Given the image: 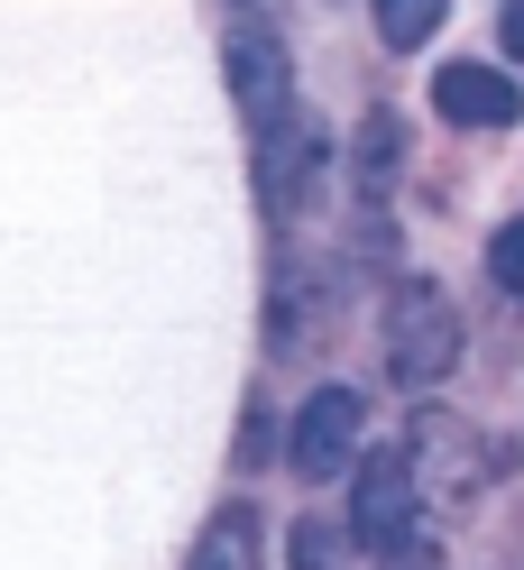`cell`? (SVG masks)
I'll list each match as a JSON object with an SVG mask.
<instances>
[{
	"label": "cell",
	"instance_id": "8",
	"mask_svg": "<svg viewBox=\"0 0 524 570\" xmlns=\"http://www.w3.org/2000/svg\"><path fill=\"white\" fill-rule=\"evenodd\" d=\"M396 157H405V129H396V111H368V129H359V194H387Z\"/></svg>",
	"mask_w": 524,
	"mask_h": 570
},
{
	"label": "cell",
	"instance_id": "5",
	"mask_svg": "<svg viewBox=\"0 0 524 570\" xmlns=\"http://www.w3.org/2000/svg\"><path fill=\"white\" fill-rule=\"evenodd\" d=\"M433 111L461 120V129H515L524 92H515V75H497V65H442L433 75Z\"/></svg>",
	"mask_w": 524,
	"mask_h": 570
},
{
	"label": "cell",
	"instance_id": "3",
	"mask_svg": "<svg viewBox=\"0 0 524 570\" xmlns=\"http://www.w3.org/2000/svg\"><path fill=\"white\" fill-rule=\"evenodd\" d=\"M414 524H424L414 451H368L359 470H349V533H359L368 552H396V543H414Z\"/></svg>",
	"mask_w": 524,
	"mask_h": 570
},
{
	"label": "cell",
	"instance_id": "7",
	"mask_svg": "<svg viewBox=\"0 0 524 570\" xmlns=\"http://www.w3.org/2000/svg\"><path fill=\"white\" fill-rule=\"evenodd\" d=\"M185 570H258V515L249 507H221L212 524H202V543Z\"/></svg>",
	"mask_w": 524,
	"mask_h": 570
},
{
	"label": "cell",
	"instance_id": "1",
	"mask_svg": "<svg viewBox=\"0 0 524 570\" xmlns=\"http://www.w3.org/2000/svg\"><path fill=\"white\" fill-rule=\"evenodd\" d=\"M377 341H387V377L396 386H442L461 368V304H451L433 276H396Z\"/></svg>",
	"mask_w": 524,
	"mask_h": 570
},
{
	"label": "cell",
	"instance_id": "4",
	"mask_svg": "<svg viewBox=\"0 0 524 570\" xmlns=\"http://www.w3.org/2000/svg\"><path fill=\"white\" fill-rule=\"evenodd\" d=\"M359 442H368L359 386H313V396L295 405V423H286L295 479H340V470H359Z\"/></svg>",
	"mask_w": 524,
	"mask_h": 570
},
{
	"label": "cell",
	"instance_id": "10",
	"mask_svg": "<svg viewBox=\"0 0 524 570\" xmlns=\"http://www.w3.org/2000/svg\"><path fill=\"white\" fill-rule=\"evenodd\" d=\"M295 570H349V533L340 524H295Z\"/></svg>",
	"mask_w": 524,
	"mask_h": 570
},
{
	"label": "cell",
	"instance_id": "9",
	"mask_svg": "<svg viewBox=\"0 0 524 570\" xmlns=\"http://www.w3.org/2000/svg\"><path fill=\"white\" fill-rule=\"evenodd\" d=\"M377 38H387L396 56L405 47H433L442 38V0H387V10H377Z\"/></svg>",
	"mask_w": 524,
	"mask_h": 570
},
{
	"label": "cell",
	"instance_id": "2",
	"mask_svg": "<svg viewBox=\"0 0 524 570\" xmlns=\"http://www.w3.org/2000/svg\"><path fill=\"white\" fill-rule=\"evenodd\" d=\"M221 75H230V101H239V120H249V138H276L295 120V47L276 38L267 19H230L221 28Z\"/></svg>",
	"mask_w": 524,
	"mask_h": 570
},
{
	"label": "cell",
	"instance_id": "6",
	"mask_svg": "<svg viewBox=\"0 0 524 570\" xmlns=\"http://www.w3.org/2000/svg\"><path fill=\"white\" fill-rule=\"evenodd\" d=\"M313 157H323V138H313V120L295 111L276 138H258V194H267V212H286V203H304V185H313Z\"/></svg>",
	"mask_w": 524,
	"mask_h": 570
},
{
	"label": "cell",
	"instance_id": "12",
	"mask_svg": "<svg viewBox=\"0 0 524 570\" xmlns=\"http://www.w3.org/2000/svg\"><path fill=\"white\" fill-rule=\"evenodd\" d=\"M497 38H506V47H515V65H524V0H515V10L497 19Z\"/></svg>",
	"mask_w": 524,
	"mask_h": 570
},
{
	"label": "cell",
	"instance_id": "11",
	"mask_svg": "<svg viewBox=\"0 0 524 570\" xmlns=\"http://www.w3.org/2000/svg\"><path fill=\"white\" fill-rule=\"evenodd\" d=\"M487 276H497L506 295H524V222H506L497 239H487Z\"/></svg>",
	"mask_w": 524,
	"mask_h": 570
},
{
	"label": "cell",
	"instance_id": "13",
	"mask_svg": "<svg viewBox=\"0 0 524 570\" xmlns=\"http://www.w3.org/2000/svg\"><path fill=\"white\" fill-rule=\"evenodd\" d=\"M424 561H433L424 543H396V552H387V570H424Z\"/></svg>",
	"mask_w": 524,
	"mask_h": 570
}]
</instances>
